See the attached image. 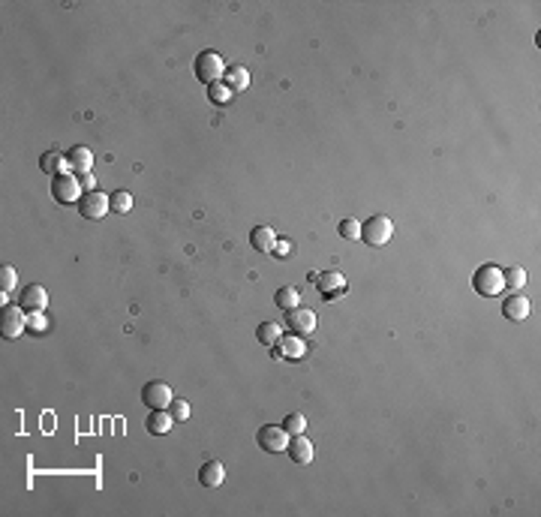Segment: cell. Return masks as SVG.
Masks as SVG:
<instances>
[{
	"instance_id": "6da1fadb",
	"label": "cell",
	"mask_w": 541,
	"mask_h": 517,
	"mask_svg": "<svg viewBox=\"0 0 541 517\" xmlns=\"http://www.w3.org/2000/svg\"><path fill=\"white\" fill-rule=\"evenodd\" d=\"M472 286L481 298H496L505 283H502V268L499 265H481V268L472 274Z\"/></svg>"
},
{
	"instance_id": "7a4b0ae2",
	"label": "cell",
	"mask_w": 541,
	"mask_h": 517,
	"mask_svg": "<svg viewBox=\"0 0 541 517\" xmlns=\"http://www.w3.org/2000/svg\"><path fill=\"white\" fill-rule=\"evenodd\" d=\"M391 238H394V223L388 220V216H382V214L370 216V220L361 226V240L370 244V247H385Z\"/></svg>"
},
{
	"instance_id": "3957f363",
	"label": "cell",
	"mask_w": 541,
	"mask_h": 517,
	"mask_svg": "<svg viewBox=\"0 0 541 517\" xmlns=\"http://www.w3.org/2000/svg\"><path fill=\"white\" fill-rule=\"evenodd\" d=\"M192 69H196V79L204 81L211 88V84H216L223 76H226V69H223V57L216 54V52H202L196 57V64H192Z\"/></svg>"
},
{
	"instance_id": "277c9868",
	"label": "cell",
	"mask_w": 541,
	"mask_h": 517,
	"mask_svg": "<svg viewBox=\"0 0 541 517\" xmlns=\"http://www.w3.org/2000/svg\"><path fill=\"white\" fill-rule=\"evenodd\" d=\"M289 433H286V427L283 424H264V427H259V433H256V442H259V448L262 451H268V454H280V451H286L289 448Z\"/></svg>"
},
{
	"instance_id": "5b68a950",
	"label": "cell",
	"mask_w": 541,
	"mask_h": 517,
	"mask_svg": "<svg viewBox=\"0 0 541 517\" xmlns=\"http://www.w3.org/2000/svg\"><path fill=\"white\" fill-rule=\"evenodd\" d=\"M52 196L60 204H78L81 196H84V190L78 184V175H57L52 180Z\"/></svg>"
},
{
	"instance_id": "8992f818",
	"label": "cell",
	"mask_w": 541,
	"mask_h": 517,
	"mask_svg": "<svg viewBox=\"0 0 541 517\" xmlns=\"http://www.w3.org/2000/svg\"><path fill=\"white\" fill-rule=\"evenodd\" d=\"M28 331V313L21 307H4L0 310V334H4V340H16Z\"/></svg>"
},
{
	"instance_id": "52a82bcc",
	"label": "cell",
	"mask_w": 541,
	"mask_h": 517,
	"mask_svg": "<svg viewBox=\"0 0 541 517\" xmlns=\"http://www.w3.org/2000/svg\"><path fill=\"white\" fill-rule=\"evenodd\" d=\"M112 211V199L103 196L100 190H93V192H84L81 202H78V214L84 216V220H103V216Z\"/></svg>"
},
{
	"instance_id": "ba28073f",
	"label": "cell",
	"mask_w": 541,
	"mask_h": 517,
	"mask_svg": "<svg viewBox=\"0 0 541 517\" xmlns=\"http://www.w3.org/2000/svg\"><path fill=\"white\" fill-rule=\"evenodd\" d=\"M172 400H175V394H172V388H168L165 382H148L141 388V403L148 409H168Z\"/></svg>"
},
{
	"instance_id": "9c48e42d",
	"label": "cell",
	"mask_w": 541,
	"mask_h": 517,
	"mask_svg": "<svg viewBox=\"0 0 541 517\" xmlns=\"http://www.w3.org/2000/svg\"><path fill=\"white\" fill-rule=\"evenodd\" d=\"M286 325H289V331H295L298 337H307V334L316 331L319 319H316V313H313V310H307V307H295V310H289V313H286Z\"/></svg>"
},
{
	"instance_id": "30bf717a",
	"label": "cell",
	"mask_w": 541,
	"mask_h": 517,
	"mask_svg": "<svg viewBox=\"0 0 541 517\" xmlns=\"http://www.w3.org/2000/svg\"><path fill=\"white\" fill-rule=\"evenodd\" d=\"M18 307H21L24 313H45V307H48L45 289H42L40 283L24 286V289H21V295H18Z\"/></svg>"
},
{
	"instance_id": "8fae6325",
	"label": "cell",
	"mask_w": 541,
	"mask_h": 517,
	"mask_svg": "<svg viewBox=\"0 0 541 517\" xmlns=\"http://www.w3.org/2000/svg\"><path fill=\"white\" fill-rule=\"evenodd\" d=\"M316 289L322 292L325 301H337L340 295H346V277L343 274H337V271H325L319 274V280H316Z\"/></svg>"
},
{
	"instance_id": "7c38bea8",
	"label": "cell",
	"mask_w": 541,
	"mask_h": 517,
	"mask_svg": "<svg viewBox=\"0 0 541 517\" xmlns=\"http://www.w3.org/2000/svg\"><path fill=\"white\" fill-rule=\"evenodd\" d=\"M307 355V346L304 340H301L298 334H289V337H280L274 346V358H280V361H301Z\"/></svg>"
},
{
	"instance_id": "4fadbf2b",
	"label": "cell",
	"mask_w": 541,
	"mask_h": 517,
	"mask_svg": "<svg viewBox=\"0 0 541 517\" xmlns=\"http://www.w3.org/2000/svg\"><path fill=\"white\" fill-rule=\"evenodd\" d=\"M250 244L256 252H262V256H271V252L277 250V232L271 226H256L250 232Z\"/></svg>"
},
{
	"instance_id": "5bb4252c",
	"label": "cell",
	"mask_w": 541,
	"mask_h": 517,
	"mask_svg": "<svg viewBox=\"0 0 541 517\" xmlns=\"http://www.w3.org/2000/svg\"><path fill=\"white\" fill-rule=\"evenodd\" d=\"M286 454H289V460H292V463H301V466H304V463L313 460V442L304 436V433H298V436L289 439Z\"/></svg>"
},
{
	"instance_id": "9a60e30c",
	"label": "cell",
	"mask_w": 541,
	"mask_h": 517,
	"mask_svg": "<svg viewBox=\"0 0 541 517\" xmlns=\"http://www.w3.org/2000/svg\"><path fill=\"white\" fill-rule=\"evenodd\" d=\"M172 427H175V418H172L168 409H151L148 421H144V430L153 433V436H165Z\"/></svg>"
},
{
	"instance_id": "2e32d148",
	"label": "cell",
	"mask_w": 541,
	"mask_h": 517,
	"mask_svg": "<svg viewBox=\"0 0 541 517\" xmlns=\"http://www.w3.org/2000/svg\"><path fill=\"white\" fill-rule=\"evenodd\" d=\"M226 481V466L223 460H208L199 466V484L202 487H220Z\"/></svg>"
},
{
	"instance_id": "e0dca14e",
	"label": "cell",
	"mask_w": 541,
	"mask_h": 517,
	"mask_svg": "<svg viewBox=\"0 0 541 517\" xmlns=\"http://www.w3.org/2000/svg\"><path fill=\"white\" fill-rule=\"evenodd\" d=\"M66 163L76 175H88L93 168V153H91V148H84V144H76V148L66 153Z\"/></svg>"
},
{
	"instance_id": "ac0fdd59",
	"label": "cell",
	"mask_w": 541,
	"mask_h": 517,
	"mask_svg": "<svg viewBox=\"0 0 541 517\" xmlns=\"http://www.w3.org/2000/svg\"><path fill=\"white\" fill-rule=\"evenodd\" d=\"M502 316L508 319V322H523L529 316V301L523 295H511V298H505V304H502Z\"/></svg>"
},
{
	"instance_id": "d6986e66",
	"label": "cell",
	"mask_w": 541,
	"mask_h": 517,
	"mask_svg": "<svg viewBox=\"0 0 541 517\" xmlns=\"http://www.w3.org/2000/svg\"><path fill=\"white\" fill-rule=\"evenodd\" d=\"M40 168L45 175H52V178H57V175H66V168H69V163H66V156L60 153V151H45L42 156H40Z\"/></svg>"
},
{
	"instance_id": "ffe728a7",
	"label": "cell",
	"mask_w": 541,
	"mask_h": 517,
	"mask_svg": "<svg viewBox=\"0 0 541 517\" xmlns=\"http://www.w3.org/2000/svg\"><path fill=\"white\" fill-rule=\"evenodd\" d=\"M223 84L232 93H240V91H247L250 88V72L247 66H228L226 69V76H223Z\"/></svg>"
},
{
	"instance_id": "44dd1931",
	"label": "cell",
	"mask_w": 541,
	"mask_h": 517,
	"mask_svg": "<svg viewBox=\"0 0 541 517\" xmlns=\"http://www.w3.org/2000/svg\"><path fill=\"white\" fill-rule=\"evenodd\" d=\"M274 304L280 307L283 313L295 310V307L301 304V292H298L295 286H283V289H277V295H274Z\"/></svg>"
},
{
	"instance_id": "7402d4cb",
	"label": "cell",
	"mask_w": 541,
	"mask_h": 517,
	"mask_svg": "<svg viewBox=\"0 0 541 517\" xmlns=\"http://www.w3.org/2000/svg\"><path fill=\"white\" fill-rule=\"evenodd\" d=\"M502 283H505V289H514V292H520V289L526 286V271L520 268V265H511V268L502 271Z\"/></svg>"
},
{
	"instance_id": "603a6c76",
	"label": "cell",
	"mask_w": 541,
	"mask_h": 517,
	"mask_svg": "<svg viewBox=\"0 0 541 517\" xmlns=\"http://www.w3.org/2000/svg\"><path fill=\"white\" fill-rule=\"evenodd\" d=\"M256 337H259V343L262 346H268V349H274L277 346V340H280V325L277 322H262L259 325V331H256Z\"/></svg>"
},
{
	"instance_id": "cb8c5ba5",
	"label": "cell",
	"mask_w": 541,
	"mask_h": 517,
	"mask_svg": "<svg viewBox=\"0 0 541 517\" xmlns=\"http://www.w3.org/2000/svg\"><path fill=\"white\" fill-rule=\"evenodd\" d=\"M232 96H235V93L228 91L223 81H216V84H211V88H208V100H211L214 105H228V103H232Z\"/></svg>"
},
{
	"instance_id": "d4e9b609",
	"label": "cell",
	"mask_w": 541,
	"mask_h": 517,
	"mask_svg": "<svg viewBox=\"0 0 541 517\" xmlns=\"http://www.w3.org/2000/svg\"><path fill=\"white\" fill-rule=\"evenodd\" d=\"M283 427H286L289 436H298V433H304V430H307V418L301 415V412H289L286 421H283Z\"/></svg>"
},
{
	"instance_id": "484cf974",
	"label": "cell",
	"mask_w": 541,
	"mask_h": 517,
	"mask_svg": "<svg viewBox=\"0 0 541 517\" xmlns=\"http://www.w3.org/2000/svg\"><path fill=\"white\" fill-rule=\"evenodd\" d=\"M108 199H112V211H115V214H127V211H132V196H129L127 190H117V192H112Z\"/></svg>"
},
{
	"instance_id": "4316f807",
	"label": "cell",
	"mask_w": 541,
	"mask_h": 517,
	"mask_svg": "<svg viewBox=\"0 0 541 517\" xmlns=\"http://www.w3.org/2000/svg\"><path fill=\"white\" fill-rule=\"evenodd\" d=\"M168 412H172L175 424H180V421H187V418H190V403H187V400H180V397H175L172 406H168Z\"/></svg>"
},
{
	"instance_id": "83f0119b",
	"label": "cell",
	"mask_w": 541,
	"mask_h": 517,
	"mask_svg": "<svg viewBox=\"0 0 541 517\" xmlns=\"http://www.w3.org/2000/svg\"><path fill=\"white\" fill-rule=\"evenodd\" d=\"M16 283H18L16 268H12V265H4V268H0V289H4V292H12Z\"/></svg>"
},
{
	"instance_id": "f1b7e54d",
	"label": "cell",
	"mask_w": 541,
	"mask_h": 517,
	"mask_svg": "<svg viewBox=\"0 0 541 517\" xmlns=\"http://www.w3.org/2000/svg\"><path fill=\"white\" fill-rule=\"evenodd\" d=\"M28 331H33V334H45L48 331L45 313H28Z\"/></svg>"
},
{
	"instance_id": "f546056e",
	"label": "cell",
	"mask_w": 541,
	"mask_h": 517,
	"mask_svg": "<svg viewBox=\"0 0 541 517\" xmlns=\"http://www.w3.org/2000/svg\"><path fill=\"white\" fill-rule=\"evenodd\" d=\"M340 235L346 240H361V223L358 220H343L340 223Z\"/></svg>"
},
{
	"instance_id": "4dcf8cb0",
	"label": "cell",
	"mask_w": 541,
	"mask_h": 517,
	"mask_svg": "<svg viewBox=\"0 0 541 517\" xmlns=\"http://www.w3.org/2000/svg\"><path fill=\"white\" fill-rule=\"evenodd\" d=\"M78 184H81V190H84V192H93L96 180H93V175L88 172V175H78Z\"/></svg>"
},
{
	"instance_id": "1f68e13d",
	"label": "cell",
	"mask_w": 541,
	"mask_h": 517,
	"mask_svg": "<svg viewBox=\"0 0 541 517\" xmlns=\"http://www.w3.org/2000/svg\"><path fill=\"white\" fill-rule=\"evenodd\" d=\"M277 256H289V244H286V240H277Z\"/></svg>"
}]
</instances>
